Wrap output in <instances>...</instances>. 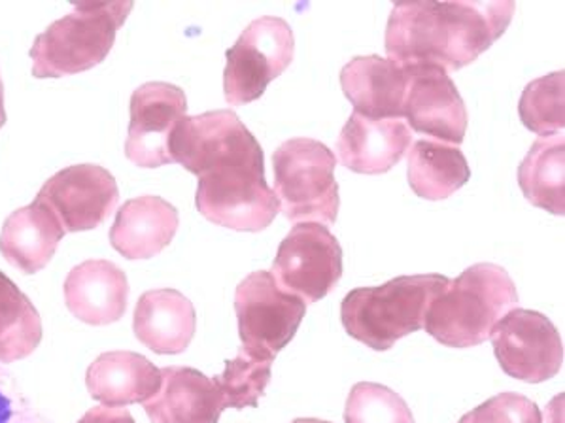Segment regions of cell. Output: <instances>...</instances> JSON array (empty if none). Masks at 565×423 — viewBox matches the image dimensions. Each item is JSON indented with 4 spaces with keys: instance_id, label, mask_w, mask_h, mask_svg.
I'll use <instances>...</instances> for the list:
<instances>
[{
    "instance_id": "cell-1",
    "label": "cell",
    "mask_w": 565,
    "mask_h": 423,
    "mask_svg": "<svg viewBox=\"0 0 565 423\" xmlns=\"http://www.w3.org/2000/svg\"><path fill=\"white\" fill-rule=\"evenodd\" d=\"M172 161L195 174L198 210L233 231L267 229L280 212L265 182L264 150L231 110L180 119L172 131Z\"/></svg>"
},
{
    "instance_id": "cell-15",
    "label": "cell",
    "mask_w": 565,
    "mask_h": 423,
    "mask_svg": "<svg viewBox=\"0 0 565 423\" xmlns=\"http://www.w3.org/2000/svg\"><path fill=\"white\" fill-rule=\"evenodd\" d=\"M129 301V282L118 264L89 259L74 267L65 280V303L74 317L95 327L116 324Z\"/></svg>"
},
{
    "instance_id": "cell-23",
    "label": "cell",
    "mask_w": 565,
    "mask_h": 423,
    "mask_svg": "<svg viewBox=\"0 0 565 423\" xmlns=\"http://www.w3.org/2000/svg\"><path fill=\"white\" fill-rule=\"evenodd\" d=\"M519 185L524 197L554 216L565 214L564 134L540 137L519 166Z\"/></svg>"
},
{
    "instance_id": "cell-5",
    "label": "cell",
    "mask_w": 565,
    "mask_h": 423,
    "mask_svg": "<svg viewBox=\"0 0 565 423\" xmlns=\"http://www.w3.org/2000/svg\"><path fill=\"white\" fill-rule=\"evenodd\" d=\"M131 10L132 2L76 4L34 40V78H63L100 65Z\"/></svg>"
},
{
    "instance_id": "cell-20",
    "label": "cell",
    "mask_w": 565,
    "mask_h": 423,
    "mask_svg": "<svg viewBox=\"0 0 565 423\" xmlns=\"http://www.w3.org/2000/svg\"><path fill=\"white\" fill-rule=\"evenodd\" d=\"M87 390L105 406L146 403L161 386V372L135 351H106L93 361L86 375Z\"/></svg>"
},
{
    "instance_id": "cell-3",
    "label": "cell",
    "mask_w": 565,
    "mask_h": 423,
    "mask_svg": "<svg viewBox=\"0 0 565 423\" xmlns=\"http://www.w3.org/2000/svg\"><path fill=\"white\" fill-rule=\"evenodd\" d=\"M519 291L509 272L493 263H477L448 280L427 308V333L448 348L487 343L501 317L516 308Z\"/></svg>"
},
{
    "instance_id": "cell-21",
    "label": "cell",
    "mask_w": 565,
    "mask_h": 423,
    "mask_svg": "<svg viewBox=\"0 0 565 423\" xmlns=\"http://www.w3.org/2000/svg\"><path fill=\"white\" fill-rule=\"evenodd\" d=\"M65 235L52 212L33 200L8 216L0 232V253L23 274H36L46 269Z\"/></svg>"
},
{
    "instance_id": "cell-26",
    "label": "cell",
    "mask_w": 565,
    "mask_h": 423,
    "mask_svg": "<svg viewBox=\"0 0 565 423\" xmlns=\"http://www.w3.org/2000/svg\"><path fill=\"white\" fill-rule=\"evenodd\" d=\"M270 361L252 357L241 348L238 356L225 364L224 372L212 378L222 393L225 409L257 406L270 382Z\"/></svg>"
},
{
    "instance_id": "cell-14",
    "label": "cell",
    "mask_w": 565,
    "mask_h": 423,
    "mask_svg": "<svg viewBox=\"0 0 565 423\" xmlns=\"http://www.w3.org/2000/svg\"><path fill=\"white\" fill-rule=\"evenodd\" d=\"M413 131L403 119H371L352 112L342 127L337 152L342 165L358 174H384L408 152Z\"/></svg>"
},
{
    "instance_id": "cell-17",
    "label": "cell",
    "mask_w": 565,
    "mask_h": 423,
    "mask_svg": "<svg viewBox=\"0 0 565 423\" xmlns=\"http://www.w3.org/2000/svg\"><path fill=\"white\" fill-rule=\"evenodd\" d=\"M344 97L371 119H403L407 70L379 55L354 57L341 70Z\"/></svg>"
},
{
    "instance_id": "cell-4",
    "label": "cell",
    "mask_w": 565,
    "mask_h": 423,
    "mask_svg": "<svg viewBox=\"0 0 565 423\" xmlns=\"http://www.w3.org/2000/svg\"><path fill=\"white\" fill-rule=\"evenodd\" d=\"M447 284L443 274H416L376 288H358L342 299V325L371 350H390L399 338L424 329L429 304Z\"/></svg>"
},
{
    "instance_id": "cell-29",
    "label": "cell",
    "mask_w": 565,
    "mask_h": 423,
    "mask_svg": "<svg viewBox=\"0 0 565 423\" xmlns=\"http://www.w3.org/2000/svg\"><path fill=\"white\" fill-rule=\"evenodd\" d=\"M0 423H46L21 391L20 383L0 367Z\"/></svg>"
},
{
    "instance_id": "cell-10",
    "label": "cell",
    "mask_w": 565,
    "mask_h": 423,
    "mask_svg": "<svg viewBox=\"0 0 565 423\" xmlns=\"http://www.w3.org/2000/svg\"><path fill=\"white\" fill-rule=\"evenodd\" d=\"M490 338L503 372L522 382H546L564 365L558 329L541 312L513 308L495 324Z\"/></svg>"
},
{
    "instance_id": "cell-8",
    "label": "cell",
    "mask_w": 565,
    "mask_h": 423,
    "mask_svg": "<svg viewBox=\"0 0 565 423\" xmlns=\"http://www.w3.org/2000/svg\"><path fill=\"white\" fill-rule=\"evenodd\" d=\"M235 311L243 350L273 364L296 337L307 304L284 293L270 272L257 271L238 284Z\"/></svg>"
},
{
    "instance_id": "cell-11",
    "label": "cell",
    "mask_w": 565,
    "mask_h": 423,
    "mask_svg": "<svg viewBox=\"0 0 565 423\" xmlns=\"http://www.w3.org/2000/svg\"><path fill=\"white\" fill-rule=\"evenodd\" d=\"M34 200L52 212L63 231H92L116 210L119 189L103 166L74 165L47 180Z\"/></svg>"
},
{
    "instance_id": "cell-2",
    "label": "cell",
    "mask_w": 565,
    "mask_h": 423,
    "mask_svg": "<svg viewBox=\"0 0 565 423\" xmlns=\"http://www.w3.org/2000/svg\"><path fill=\"white\" fill-rule=\"evenodd\" d=\"M511 0L399 2L390 13L384 47L403 66L460 70L493 46L513 21Z\"/></svg>"
},
{
    "instance_id": "cell-28",
    "label": "cell",
    "mask_w": 565,
    "mask_h": 423,
    "mask_svg": "<svg viewBox=\"0 0 565 423\" xmlns=\"http://www.w3.org/2000/svg\"><path fill=\"white\" fill-rule=\"evenodd\" d=\"M458 423H543V414L527 397L505 391L467 412Z\"/></svg>"
},
{
    "instance_id": "cell-30",
    "label": "cell",
    "mask_w": 565,
    "mask_h": 423,
    "mask_svg": "<svg viewBox=\"0 0 565 423\" xmlns=\"http://www.w3.org/2000/svg\"><path fill=\"white\" fill-rule=\"evenodd\" d=\"M78 423H137L124 406H95L86 412Z\"/></svg>"
},
{
    "instance_id": "cell-12",
    "label": "cell",
    "mask_w": 565,
    "mask_h": 423,
    "mask_svg": "<svg viewBox=\"0 0 565 423\" xmlns=\"http://www.w3.org/2000/svg\"><path fill=\"white\" fill-rule=\"evenodd\" d=\"M185 112L188 99L180 87L164 82L140 86L131 97L127 159L140 169H158L174 163L169 142Z\"/></svg>"
},
{
    "instance_id": "cell-24",
    "label": "cell",
    "mask_w": 565,
    "mask_h": 423,
    "mask_svg": "<svg viewBox=\"0 0 565 423\" xmlns=\"http://www.w3.org/2000/svg\"><path fill=\"white\" fill-rule=\"evenodd\" d=\"M42 340V319L31 299L0 271V364L31 356Z\"/></svg>"
},
{
    "instance_id": "cell-25",
    "label": "cell",
    "mask_w": 565,
    "mask_h": 423,
    "mask_svg": "<svg viewBox=\"0 0 565 423\" xmlns=\"http://www.w3.org/2000/svg\"><path fill=\"white\" fill-rule=\"evenodd\" d=\"M522 123L541 137L564 131L565 127V73L548 74L533 79L522 93L519 102Z\"/></svg>"
},
{
    "instance_id": "cell-18",
    "label": "cell",
    "mask_w": 565,
    "mask_h": 423,
    "mask_svg": "<svg viewBox=\"0 0 565 423\" xmlns=\"http://www.w3.org/2000/svg\"><path fill=\"white\" fill-rule=\"evenodd\" d=\"M195 327L193 303L177 290L146 291L132 317L135 337L159 356H177L188 350Z\"/></svg>"
},
{
    "instance_id": "cell-32",
    "label": "cell",
    "mask_w": 565,
    "mask_h": 423,
    "mask_svg": "<svg viewBox=\"0 0 565 423\" xmlns=\"http://www.w3.org/2000/svg\"><path fill=\"white\" fill-rule=\"evenodd\" d=\"M7 123V112H4V86L0 79V129Z\"/></svg>"
},
{
    "instance_id": "cell-9",
    "label": "cell",
    "mask_w": 565,
    "mask_h": 423,
    "mask_svg": "<svg viewBox=\"0 0 565 423\" xmlns=\"http://www.w3.org/2000/svg\"><path fill=\"white\" fill-rule=\"evenodd\" d=\"M270 274L284 293L305 304L318 303L341 280V245L323 225H296L278 248Z\"/></svg>"
},
{
    "instance_id": "cell-22",
    "label": "cell",
    "mask_w": 565,
    "mask_h": 423,
    "mask_svg": "<svg viewBox=\"0 0 565 423\" xmlns=\"http://www.w3.org/2000/svg\"><path fill=\"white\" fill-rule=\"evenodd\" d=\"M407 178L418 197L443 200L469 182L471 169L458 145L418 140L408 152Z\"/></svg>"
},
{
    "instance_id": "cell-31",
    "label": "cell",
    "mask_w": 565,
    "mask_h": 423,
    "mask_svg": "<svg viewBox=\"0 0 565 423\" xmlns=\"http://www.w3.org/2000/svg\"><path fill=\"white\" fill-rule=\"evenodd\" d=\"M546 423H564V395H558L546 409Z\"/></svg>"
},
{
    "instance_id": "cell-6",
    "label": "cell",
    "mask_w": 565,
    "mask_h": 423,
    "mask_svg": "<svg viewBox=\"0 0 565 423\" xmlns=\"http://www.w3.org/2000/svg\"><path fill=\"white\" fill-rule=\"evenodd\" d=\"M275 195L294 224H335L341 208L335 153L312 139H291L273 153Z\"/></svg>"
},
{
    "instance_id": "cell-7",
    "label": "cell",
    "mask_w": 565,
    "mask_h": 423,
    "mask_svg": "<svg viewBox=\"0 0 565 423\" xmlns=\"http://www.w3.org/2000/svg\"><path fill=\"white\" fill-rule=\"evenodd\" d=\"M294 53L296 39L288 21L275 15L252 21L225 53V100L244 106L262 99L270 82L291 65Z\"/></svg>"
},
{
    "instance_id": "cell-27",
    "label": "cell",
    "mask_w": 565,
    "mask_h": 423,
    "mask_svg": "<svg viewBox=\"0 0 565 423\" xmlns=\"http://www.w3.org/2000/svg\"><path fill=\"white\" fill-rule=\"evenodd\" d=\"M347 423H415V416L399 393L375 382L355 383L350 391Z\"/></svg>"
},
{
    "instance_id": "cell-33",
    "label": "cell",
    "mask_w": 565,
    "mask_h": 423,
    "mask_svg": "<svg viewBox=\"0 0 565 423\" xmlns=\"http://www.w3.org/2000/svg\"><path fill=\"white\" fill-rule=\"evenodd\" d=\"M291 423H331L326 422V420H316V417H299V420H294Z\"/></svg>"
},
{
    "instance_id": "cell-13",
    "label": "cell",
    "mask_w": 565,
    "mask_h": 423,
    "mask_svg": "<svg viewBox=\"0 0 565 423\" xmlns=\"http://www.w3.org/2000/svg\"><path fill=\"white\" fill-rule=\"evenodd\" d=\"M407 93L403 118L413 131L460 145L466 139L467 108L458 87L439 66H405Z\"/></svg>"
},
{
    "instance_id": "cell-16",
    "label": "cell",
    "mask_w": 565,
    "mask_h": 423,
    "mask_svg": "<svg viewBox=\"0 0 565 423\" xmlns=\"http://www.w3.org/2000/svg\"><path fill=\"white\" fill-rule=\"evenodd\" d=\"M158 393L145 403L151 423H217L224 399L214 380L191 367H164Z\"/></svg>"
},
{
    "instance_id": "cell-19",
    "label": "cell",
    "mask_w": 565,
    "mask_h": 423,
    "mask_svg": "<svg viewBox=\"0 0 565 423\" xmlns=\"http://www.w3.org/2000/svg\"><path fill=\"white\" fill-rule=\"evenodd\" d=\"M180 218L164 198L145 195L121 206L110 229V245L126 259H151L171 245Z\"/></svg>"
}]
</instances>
